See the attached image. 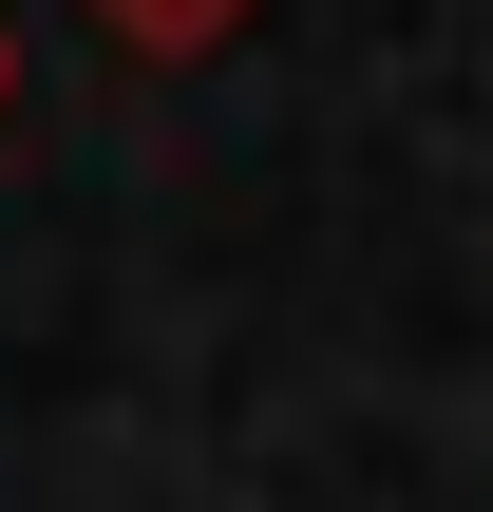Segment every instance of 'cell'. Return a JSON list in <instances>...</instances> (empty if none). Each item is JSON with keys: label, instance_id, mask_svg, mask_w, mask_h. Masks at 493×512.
I'll use <instances>...</instances> for the list:
<instances>
[{"label": "cell", "instance_id": "6da1fadb", "mask_svg": "<svg viewBox=\"0 0 493 512\" xmlns=\"http://www.w3.org/2000/svg\"><path fill=\"white\" fill-rule=\"evenodd\" d=\"M76 19H95V38H133V57H209L247 0H76Z\"/></svg>", "mask_w": 493, "mask_h": 512}, {"label": "cell", "instance_id": "7a4b0ae2", "mask_svg": "<svg viewBox=\"0 0 493 512\" xmlns=\"http://www.w3.org/2000/svg\"><path fill=\"white\" fill-rule=\"evenodd\" d=\"M0 114H19V0H0Z\"/></svg>", "mask_w": 493, "mask_h": 512}]
</instances>
